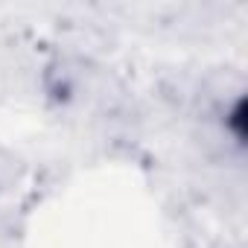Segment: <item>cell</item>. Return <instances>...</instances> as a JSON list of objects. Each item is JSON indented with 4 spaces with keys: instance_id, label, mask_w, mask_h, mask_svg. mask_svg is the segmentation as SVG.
<instances>
[{
    "instance_id": "1",
    "label": "cell",
    "mask_w": 248,
    "mask_h": 248,
    "mask_svg": "<svg viewBox=\"0 0 248 248\" xmlns=\"http://www.w3.org/2000/svg\"><path fill=\"white\" fill-rule=\"evenodd\" d=\"M21 178H24V161L6 146H0V193L12 190Z\"/></svg>"
}]
</instances>
